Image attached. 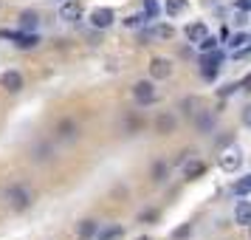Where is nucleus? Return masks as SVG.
Masks as SVG:
<instances>
[{
    "label": "nucleus",
    "instance_id": "nucleus-1",
    "mask_svg": "<svg viewBox=\"0 0 251 240\" xmlns=\"http://www.w3.org/2000/svg\"><path fill=\"white\" fill-rule=\"evenodd\" d=\"M0 88H6L9 93L23 91V74H20V71H6V74L0 77Z\"/></svg>",
    "mask_w": 251,
    "mask_h": 240
},
{
    "label": "nucleus",
    "instance_id": "nucleus-2",
    "mask_svg": "<svg viewBox=\"0 0 251 240\" xmlns=\"http://www.w3.org/2000/svg\"><path fill=\"white\" fill-rule=\"evenodd\" d=\"M113 20H116V14H113V9H93L91 12V26H96V28H107V26H113Z\"/></svg>",
    "mask_w": 251,
    "mask_h": 240
},
{
    "label": "nucleus",
    "instance_id": "nucleus-3",
    "mask_svg": "<svg viewBox=\"0 0 251 240\" xmlns=\"http://www.w3.org/2000/svg\"><path fill=\"white\" fill-rule=\"evenodd\" d=\"M9 201H12L14 209H28V204H31V195H28V189H25V187H12V189H9Z\"/></svg>",
    "mask_w": 251,
    "mask_h": 240
},
{
    "label": "nucleus",
    "instance_id": "nucleus-4",
    "mask_svg": "<svg viewBox=\"0 0 251 240\" xmlns=\"http://www.w3.org/2000/svg\"><path fill=\"white\" fill-rule=\"evenodd\" d=\"M133 96L144 105L155 102V88H152V82H136V85H133Z\"/></svg>",
    "mask_w": 251,
    "mask_h": 240
},
{
    "label": "nucleus",
    "instance_id": "nucleus-5",
    "mask_svg": "<svg viewBox=\"0 0 251 240\" xmlns=\"http://www.w3.org/2000/svg\"><path fill=\"white\" fill-rule=\"evenodd\" d=\"M172 74V62L170 59H152V62H150V77H152V80H167V77H170Z\"/></svg>",
    "mask_w": 251,
    "mask_h": 240
},
{
    "label": "nucleus",
    "instance_id": "nucleus-6",
    "mask_svg": "<svg viewBox=\"0 0 251 240\" xmlns=\"http://www.w3.org/2000/svg\"><path fill=\"white\" fill-rule=\"evenodd\" d=\"M59 17L65 20V23H76L82 17V3L76 0H68V3H62V9H59Z\"/></svg>",
    "mask_w": 251,
    "mask_h": 240
},
{
    "label": "nucleus",
    "instance_id": "nucleus-7",
    "mask_svg": "<svg viewBox=\"0 0 251 240\" xmlns=\"http://www.w3.org/2000/svg\"><path fill=\"white\" fill-rule=\"evenodd\" d=\"M217 65H220V51H212L209 57H203V77L215 80L217 77Z\"/></svg>",
    "mask_w": 251,
    "mask_h": 240
},
{
    "label": "nucleus",
    "instance_id": "nucleus-8",
    "mask_svg": "<svg viewBox=\"0 0 251 240\" xmlns=\"http://www.w3.org/2000/svg\"><path fill=\"white\" fill-rule=\"evenodd\" d=\"M206 34H209L206 23H189L186 26V40H189V43H201Z\"/></svg>",
    "mask_w": 251,
    "mask_h": 240
},
{
    "label": "nucleus",
    "instance_id": "nucleus-9",
    "mask_svg": "<svg viewBox=\"0 0 251 240\" xmlns=\"http://www.w3.org/2000/svg\"><path fill=\"white\" fill-rule=\"evenodd\" d=\"M240 153L237 150H228V153H223V156H220V167H223V170L226 172H231V170H237L240 167Z\"/></svg>",
    "mask_w": 251,
    "mask_h": 240
},
{
    "label": "nucleus",
    "instance_id": "nucleus-10",
    "mask_svg": "<svg viewBox=\"0 0 251 240\" xmlns=\"http://www.w3.org/2000/svg\"><path fill=\"white\" fill-rule=\"evenodd\" d=\"M234 220L243 223V226H249L251 223V201H240L237 209H234Z\"/></svg>",
    "mask_w": 251,
    "mask_h": 240
},
{
    "label": "nucleus",
    "instance_id": "nucleus-11",
    "mask_svg": "<svg viewBox=\"0 0 251 240\" xmlns=\"http://www.w3.org/2000/svg\"><path fill=\"white\" fill-rule=\"evenodd\" d=\"M12 40H14V46H17V48H25V51H28V48H34L37 43H40V37H37V34H25V31H23V34H12Z\"/></svg>",
    "mask_w": 251,
    "mask_h": 240
},
{
    "label": "nucleus",
    "instance_id": "nucleus-12",
    "mask_svg": "<svg viewBox=\"0 0 251 240\" xmlns=\"http://www.w3.org/2000/svg\"><path fill=\"white\" fill-rule=\"evenodd\" d=\"M76 235H79L82 240L93 238V235H96V223H93V220H82V223H79V229H76Z\"/></svg>",
    "mask_w": 251,
    "mask_h": 240
},
{
    "label": "nucleus",
    "instance_id": "nucleus-13",
    "mask_svg": "<svg viewBox=\"0 0 251 240\" xmlns=\"http://www.w3.org/2000/svg\"><path fill=\"white\" fill-rule=\"evenodd\" d=\"M249 192H251V175L234 181V195H249Z\"/></svg>",
    "mask_w": 251,
    "mask_h": 240
},
{
    "label": "nucleus",
    "instance_id": "nucleus-14",
    "mask_svg": "<svg viewBox=\"0 0 251 240\" xmlns=\"http://www.w3.org/2000/svg\"><path fill=\"white\" fill-rule=\"evenodd\" d=\"M183 9H186V0H167V14H181Z\"/></svg>",
    "mask_w": 251,
    "mask_h": 240
},
{
    "label": "nucleus",
    "instance_id": "nucleus-15",
    "mask_svg": "<svg viewBox=\"0 0 251 240\" xmlns=\"http://www.w3.org/2000/svg\"><path fill=\"white\" fill-rule=\"evenodd\" d=\"M172 127H175V119L172 116H161L158 119V133H170Z\"/></svg>",
    "mask_w": 251,
    "mask_h": 240
},
{
    "label": "nucleus",
    "instance_id": "nucleus-16",
    "mask_svg": "<svg viewBox=\"0 0 251 240\" xmlns=\"http://www.w3.org/2000/svg\"><path fill=\"white\" fill-rule=\"evenodd\" d=\"M20 26H23V28H34V26H37V14L34 12L20 14Z\"/></svg>",
    "mask_w": 251,
    "mask_h": 240
},
{
    "label": "nucleus",
    "instance_id": "nucleus-17",
    "mask_svg": "<svg viewBox=\"0 0 251 240\" xmlns=\"http://www.w3.org/2000/svg\"><path fill=\"white\" fill-rule=\"evenodd\" d=\"M203 170H206L203 164H201V161H195V164H189V167H186V178H198Z\"/></svg>",
    "mask_w": 251,
    "mask_h": 240
},
{
    "label": "nucleus",
    "instance_id": "nucleus-18",
    "mask_svg": "<svg viewBox=\"0 0 251 240\" xmlns=\"http://www.w3.org/2000/svg\"><path fill=\"white\" fill-rule=\"evenodd\" d=\"M144 12H147V17H158V14H161V6L155 3V0H147V3H144Z\"/></svg>",
    "mask_w": 251,
    "mask_h": 240
},
{
    "label": "nucleus",
    "instance_id": "nucleus-19",
    "mask_svg": "<svg viewBox=\"0 0 251 240\" xmlns=\"http://www.w3.org/2000/svg\"><path fill=\"white\" fill-rule=\"evenodd\" d=\"M119 235H122V229L113 226V229H107V232H102V235H99V240H113V238H119Z\"/></svg>",
    "mask_w": 251,
    "mask_h": 240
},
{
    "label": "nucleus",
    "instance_id": "nucleus-20",
    "mask_svg": "<svg viewBox=\"0 0 251 240\" xmlns=\"http://www.w3.org/2000/svg\"><path fill=\"white\" fill-rule=\"evenodd\" d=\"M215 46H217L215 37H209V34H206L203 40H201V48H203V51H215Z\"/></svg>",
    "mask_w": 251,
    "mask_h": 240
},
{
    "label": "nucleus",
    "instance_id": "nucleus-21",
    "mask_svg": "<svg viewBox=\"0 0 251 240\" xmlns=\"http://www.w3.org/2000/svg\"><path fill=\"white\" fill-rule=\"evenodd\" d=\"M155 34L164 37V40H170V37L175 34V31H172V26H158V28H155Z\"/></svg>",
    "mask_w": 251,
    "mask_h": 240
},
{
    "label": "nucleus",
    "instance_id": "nucleus-22",
    "mask_svg": "<svg viewBox=\"0 0 251 240\" xmlns=\"http://www.w3.org/2000/svg\"><path fill=\"white\" fill-rule=\"evenodd\" d=\"M164 172H167V167H164V164H155V167H152V178L161 181V178H164Z\"/></svg>",
    "mask_w": 251,
    "mask_h": 240
},
{
    "label": "nucleus",
    "instance_id": "nucleus-23",
    "mask_svg": "<svg viewBox=\"0 0 251 240\" xmlns=\"http://www.w3.org/2000/svg\"><path fill=\"white\" fill-rule=\"evenodd\" d=\"M246 40H249V37H246V34H237V37H231V48L243 46V43H246Z\"/></svg>",
    "mask_w": 251,
    "mask_h": 240
},
{
    "label": "nucleus",
    "instance_id": "nucleus-24",
    "mask_svg": "<svg viewBox=\"0 0 251 240\" xmlns=\"http://www.w3.org/2000/svg\"><path fill=\"white\" fill-rule=\"evenodd\" d=\"M189 232H192V226H181L178 232H175V235H172V238H178V240H181V238H186Z\"/></svg>",
    "mask_w": 251,
    "mask_h": 240
},
{
    "label": "nucleus",
    "instance_id": "nucleus-25",
    "mask_svg": "<svg viewBox=\"0 0 251 240\" xmlns=\"http://www.w3.org/2000/svg\"><path fill=\"white\" fill-rule=\"evenodd\" d=\"M237 9L240 12H251V0H237Z\"/></svg>",
    "mask_w": 251,
    "mask_h": 240
},
{
    "label": "nucleus",
    "instance_id": "nucleus-26",
    "mask_svg": "<svg viewBox=\"0 0 251 240\" xmlns=\"http://www.w3.org/2000/svg\"><path fill=\"white\" fill-rule=\"evenodd\" d=\"M243 122H246V125L251 127V105H249V107H246V113H243Z\"/></svg>",
    "mask_w": 251,
    "mask_h": 240
},
{
    "label": "nucleus",
    "instance_id": "nucleus-27",
    "mask_svg": "<svg viewBox=\"0 0 251 240\" xmlns=\"http://www.w3.org/2000/svg\"><path fill=\"white\" fill-rule=\"evenodd\" d=\"M125 23H127V26H130V28H133V26H138V23H141V17H127Z\"/></svg>",
    "mask_w": 251,
    "mask_h": 240
},
{
    "label": "nucleus",
    "instance_id": "nucleus-28",
    "mask_svg": "<svg viewBox=\"0 0 251 240\" xmlns=\"http://www.w3.org/2000/svg\"><path fill=\"white\" fill-rule=\"evenodd\" d=\"M240 88H246V91H251V77H249V80H246V82H243Z\"/></svg>",
    "mask_w": 251,
    "mask_h": 240
},
{
    "label": "nucleus",
    "instance_id": "nucleus-29",
    "mask_svg": "<svg viewBox=\"0 0 251 240\" xmlns=\"http://www.w3.org/2000/svg\"><path fill=\"white\" fill-rule=\"evenodd\" d=\"M138 240H150V238H138Z\"/></svg>",
    "mask_w": 251,
    "mask_h": 240
}]
</instances>
